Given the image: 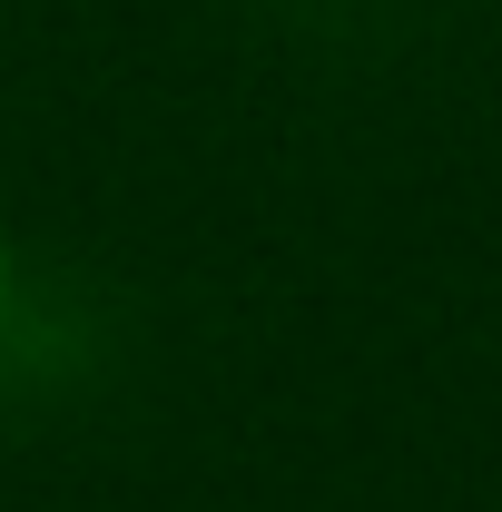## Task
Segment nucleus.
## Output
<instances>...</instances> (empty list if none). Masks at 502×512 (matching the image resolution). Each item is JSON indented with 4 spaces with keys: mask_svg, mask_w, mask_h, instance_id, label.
<instances>
[{
    "mask_svg": "<svg viewBox=\"0 0 502 512\" xmlns=\"http://www.w3.org/2000/svg\"><path fill=\"white\" fill-rule=\"evenodd\" d=\"M0 316H10V237H0Z\"/></svg>",
    "mask_w": 502,
    "mask_h": 512,
    "instance_id": "f257e3e1",
    "label": "nucleus"
}]
</instances>
